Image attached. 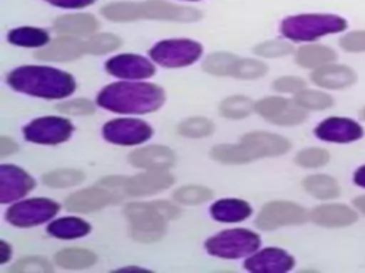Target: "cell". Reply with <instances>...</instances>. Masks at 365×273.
Here are the masks:
<instances>
[{
    "label": "cell",
    "instance_id": "5b68a950",
    "mask_svg": "<svg viewBox=\"0 0 365 273\" xmlns=\"http://www.w3.org/2000/svg\"><path fill=\"white\" fill-rule=\"evenodd\" d=\"M344 18L332 14H301L285 18L281 33L294 41H309L318 37L345 30Z\"/></svg>",
    "mask_w": 365,
    "mask_h": 273
},
{
    "label": "cell",
    "instance_id": "e575fe53",
    "mask_svg": "<svg viewBox=\"0 0 365 273\" xmlns=\"http://www.w3.org/2000/svg\"><path fill=\"white\" fill-rule=\"evenodd\" d=\"M174 199L182 205H198L212 198V191L201 185L181 186L174 192Z\"/></svg>",
    "mask_w": 365,
    "mask_h": 273
},
{
    "label": "cell",
    "instance_id": "277c9868",
    "mask_svg": "<svg viewBox=\"0 0 365 273\" xmlns=\"http://www.w3.org/2000/svg\"><path fill=\"white\" fill-rule=\"evenodd\" d=\"M124 213L130 222L133 239L141 243H153L164 236L167 222L175 219L180 209L165 200L133 202L124 208Z\"/></svg>",
    "mask_w": 365,
    "mask_h": 273
},
{
    "label": "cell",
    "instance_id": "60d3db41",
    "mask_svg": "<svg viewBox=\"0 0 365 273\" xmlns=\"http://www.w3.org/2000/svg\"><path fill=\"white\" fill-rule=\"evenodd\" d=\"M329 161V154L321 148H307L297 154L295 162L304 168H318Z\"/></svg>",
    "mask_w": 365,
    "mask_h": 273
},
{
    "label": "cell",
    "instance_id": "7dc6e473",
    "mask_svg": "<svg viewBox=\"0 0 365 273\" xmlns=\"http://www.w3.org/2000/svg\"><path fill=\"white\" fill-rule=\"evenodd\" d=\"M16 151H17V144L13 139L7 138V136H1V139H0V155L4 158V156H7V155H10Z\"/></svg>",
    "mask_w": 365,
    "mask_h": 273
},
{
    "label": "cell",
    "instance_id": "b9f144b4",
    "mask_svg": "<svg viewBox=\"0 0 365 273\" xmlns=\"http://www.w3.org/2000/svg\"><path fill=\"white\" fill-rule=\"evenodd\" d=\"M292 51V47L285 43V41H279V40H271V41H265L261 43L258 46H255L254 53L259 57H267V58H272V57H282L287 55Z\"/></svg>",
    "mask_w": 365,
    "mask_h": 273
},
{
    "label": "cell",
    "instance_id": "f1b7e54d",
    "mask_svg": "<svg viewBox=\"0 0 365 273\" xmlns=\"http://www.w3.org/2000/svg\"><path fill=\"white\" fill-rule=\"evenodd\" d=\"M304 189L318 199H332L339 195L338 182L329 175H309L302 182Z\"/></svg>",
    "mask_w": 365,
    "mask_h": 273
},
{
    "label": "cell",
    "instance_id": "f35d334b",
    "mask_svg": "<svg viewBox=\"0 0 365 273\" xmlns=\"http://www.w3.org/2000/svg\"><path fill=\"white\" fill-rule=\"evenodd\" d=\"M121 46L120 37L104 33V34H94L88 40L84 41V50L90 54H106L110 53Z\"/></svg>",
    "mask_w": 365,
    "mask_h": 273
},
{
    "label": "cell",
    "instance_id": "f6af8a7d",
    "mask_svg": "<svg viewBox=\"0 0 365 273\" xmlns=\"http://www.w3.org/2000/svg\"><path fill=\"white\" fill-rule=\"evenodd\" d=\"M339 44L346 51H365V31H352L344 36Z\"/></svg>",
    "mask_w": 365,
    "mask_h": 273
},
{
    "label": "cell",
    "instance_id": "e0dca14e",
    "mask_svg": "<svg viewBox=\"0 0 365 273\" xmlns=\"http://www.w3.org/2000/svg\"><path fill=\"white\" fill-rule=\"evenodd\" d=\"M34 188V179L14 165L0 166V202L7 203L24 196Z\"/></svg>",
    "mask_w": 365,
    "mask_h": 273
},
{
    "label": "cell",
    "instance_id": "7bdbcfd3",
    "mask_svg": "<svg viewBox=\"0 0 365 273\" xmlns=\"http://www.w3.org/2000/svg\"><path fill=\"white\" fill-rule=\"evenodd\" d=\"M57 109L70 115H88L94 112V104L87 98H77L58 104Z\"/></svg>",
    "mask_w": 365,
    "mask_h": 273
},
{
    "label": "cell",
    "instance_id": "3957f363",
    "mask_svg": "<svg viewBox=\"0 0 365 273\" xmlns=\"http://www.w3.org/2000/svg\"><path fill=\"white\" fill-rule=\"evenodd\" d=\"M106 18L113 21H133L138 18H154L167 21L190 23L201 17L200 11L192 7L178 6L163 0H147L140 3L123 1L110 3L101 9Z\"/></svg>",
    "mask_w": 365,
    "mask_h": 273
},
{
    "label": "cell",
    "instance_id": "74e56055",
    "mask_svg": "<svg viewBox=\"0 0 365 273\" xmlns=\"http://www.w3.org/2000/svg\"><path fill=\"white\" fill-rule=\"evenodd\" d=\"M304 109H325L332 105V97L322 91L302 90L297 92L294 100Z\"/></svg>",
    "mask_w": 365,
    "mask_h": 273
},
{
    "label": "cell",
    "instance_id": "f546056e",
    "mask_svg": "<svg viewBox=\"0 0 365 273\" xmlns=\"http://www.w3.org/2000/svg\"><path fill=\"white\" fill-rule=\"evenodd\" d=\"M7 40L19 47H43L48 43V33L37 27H19L9 33Z\"/></svg>",
    "mask_w": 365,
    "mask_h": 273
},
{
    "label": "cell",
    "instance_id": "cb8c5ba5",
    "mask_svg": "<svg viewBox=\"0 0 365 273\" xmlns=\"http://www.w3.org/2000/svg\"><path fill=\"white\" fill-rule=\"evenodd\" d=\"M211 216L224 223H235L247 219L252 209L251 206L241 199H220L217 200L211 209Z\"/></svg>",
    "mask_w": 365,
    "mask_h": 273
},
{
    "label": "cell",
    "instance_id": "8fae6325",
    "mask_svg": "<svg viewBox=\"0 0 365 273\" xmlns=\"http://www.w3.org/2000/svg\"><path fill=\"white\" fill-rule=\"evenodd\" d=\"M153 134L151 127L137 118H117L103 127V136L115 145H138Z\"/></svg>",
    "mask_w": 365,
    "mask_h": 273
},
{
    "label": "cell",
    "instance_id": "6da1fadb",
    "mask_svg": "<svg viewBox=\"0 0 365 273\" xmlns=\"http://www.w3.org/2000/svg\"><path fill=\"white\" fill-rule=\"evenodd\" d=\"M165 100L161 87L150 82L120 81L104 87L97 104L118 114H147L158 109Z\"/></svg>",
    "mask_w": 365,
    "mask_h": 273
},
{
    "label": "cell",
    "instance_id": "836d02e7",
    "mask_svg": "<svg viewBox=\"0 0 365 273\" xmlns=\"http://www.w3.org/2000/svg\"><path fill=\"white\" fill-rule=\"evenodd\" d=\"M84 181V173L77 169H57L46 173L43 182L50 188H70Z\"/></svg>",
    "mask_w": 365,
    "mask_h": 273
},
{
    "label": "cell",
    "instance_id": "816d5d0a",
    "mask_svg": "<svg viewBox=\"0 0 365 273\" xmlns=\"http://www.w3.org/2000/svg\"><path fill=\"white\" fill-rule=\"evenodd\" d=\"M362 117H364V118H365V108H364V109H362Z\"/></svg>",
    "mask_w": 365,
    "mask_h": 273
},
{
    "label": "cell",
    "instance_id": "484cf974",
    "mask_svg": "<svg viewBox=\"0 0 365 273\" xmlns=\"http://www.w3.org/2000/svg\"><path fill=\"white\" fill-rule=\"evenodd\" d=\"M90 230H91V226L86 220L74 216L56 219L47 226V232L51 236L57 239H64V240L86 236Z\"/></svg>",
    "mask_w": 365,
    "mask_h": 273
},
{
    "label": "cell",
    "instance_id": "7a4b0ae2",
    "mask_svg": "<svg viewBox=\"0 0 365 273\" xmlns=\"http://www.w3.org/2000/svg\"><path fill=\"white\" fill-rule=\"evenodd\" d=\"M7 82L19 92L41 98H66L76 90L71 74L44 65H23L13 70Z\"/></svg>",
    "mask_w": 365,
    "mask_h": 273
},
{
    "label": "cell",
    "instance_id": "ffe728a7",
    "mask_svg": "<svg viewBox=\"0 0 365 273\" xmlns=\"http://www.w3.org/2000/svg\"><path fill=\"white\" fill-rule=\"evenodd\" d=\"M128 161L135 168H143L147 171H165L175 162V155L164 145H150L133 151L128 155Z\"/></svg>",
    "mask_w": 365,
    "mask_h": 273
},
{
    "label": "cell",
    "instance_id": "ab89813d",
    "mask_svg": "<svg viewBox=\"0 0 365 273\" xmlns=\"http://www.w3.org/2000/svg\"><path fill=\"white\" fill-rule=\"evenodd\" d=\"M10 272H14V273H33V272L50 273V272H53V267H51L50 262L44 257L27 256V257L17 260L10 267Z\"/></svg>",
    "mask_w": 365,
    "mask_h": 273
},
{
    "label": "cell",
    "instance_id": "ac0fdd59",
    "mask_svg": "<svg viewBox=\"0 0 365 273\" xmlns=\"http://www.w3.org/2000/svg\"><path fill=\"white\" fill-rule=\"evenodd\" d=\"M174 176L167 171H147L137 173L125 181V193L128 196H147L170 188Z\"/></svg>",
    "mask_w": 365,
    "mask_h": 273
},
{
    "label": "cell",
    "instance_id": "ee69618b",
    "mask_svg": "<svg viewBox=\"0 0 365 273\" xmlns=\"http://www.w3.org/2000/svg\"><path fill=\"white\" fill-rule=\"evenodd\" d=\"M274 90L278 92H299L305 88V81L299 77H292V75H287V77H279L274 81L272 84Z\"/></svg>",
    "mask_w": 365,
    "mask_h": 273
},
{
    "label": "cell",
    "instance_id": "d6a6232c",
    "mask_svg": "<svg viewBox=\"0 0 365 273\" xmlns=\"http://www.w3.org/2000/svg\"><path fill=\"white\" fill-rule=\"evenodd\" d=\"M237 60L238 57L231 53H224V51L212 53L205 58L202 68L204 71L212 75H231V71Z\"/></svg>",
    "mask_w": 365,
    "mask_h": 273
},
{
    "label": "cell",
    "instance_id": "4fadbf2b",
    "mask_svg": "<svg viewBox=\"0 0 365 273\" xmlns=\"http://www.w3.org/2000/svg\"><path fill=\"white\" fill-rule=\"evenodd\" d=\"M121 199L123 198L120 195H117L111 189L98 183L97 186L86 188V189L71 193L66 199V208L71 212L86 213V212H93V210L101 209L110 203L120 202Z\"/></svg>",
    "mask_w": 365,
    "mask_h": 273
},
{
    "label": "cell",
    "instance_id": "30bf717a",
    "mask_svg": "<svg viewBox=\"0 0 365 273\" xmlns=\"http://www.w3.org/2000/svg\"><path fill=\"white\" fill-rule=\"evenodd\" d=\"M307 212L304 208L288 200H274L267 203L257 216V226L262 230H274L287 225L305 222Z\"/></svg>",
    "mask_w": 365,
    "mask_h": 273
},
{
    "label": "cell",
    "instance_id": "1f68e13d",
    "mask_svg": "<svg viewBox=\"0 0 365 273\" xmlns=\"http://www.w3.org/2000/svg\"><path fill=\"white\" fill-rule=\"evenodd\" d=\"M254 108L255 107H254L252 101L244 95L228 97L220 104L221 115L225 118H232V119H240V118L248 117Z\"/></svg>",
    "mask_w": 365,
    "mask_h": 273
},
{
    "label": "cell",
    "instance_id": "7402d4cb",
    "mask_svg": "<svg viewBox=\"0 0 365 273\" xmlns=\"http://www.w3.org/2000/svg\"><path fill=\"white\" fill-rule=\"evenodd\" d=\"M311 80L322 88L338 90L351 85L355 81V73L346 65L325 64L311 74Z\"/></svg>",
    "mask_w": 365,
    "mask_h": 273
},
{
    "label": "cell",
    "instance_id": "83f0119b",
    "mask_svg": "<svg viewBox=\"0 0 365 273\" xmlns=\"http://www.w3.org/2000/svg\"><path fill=\"white\" fill-rule=\"evenodd\" d=\"M54 260L57 266L63 269H86L90 267L96 263L97 256L87 249L81 247H70V249H63L60 250L56 256Z\"/></svg>",
    "mask_w": 365,
    "mask_h": 273
},
{
    "label": "cell",
    "instance_id": "8992f818",
    "mask_svg": "<svg viewBox=\"0 0 365 273\" xmlns=\"http://www.w3.org/2000/svg\"><path fill=\"white\" fill-rule=\"evenodd\" d=\"M259 247V236L247 229H228L211 236L205 242L210 255L222 259H240Z\"/></svg>",
    "mask_w": 365,
    "mask_h": 273
},
{
    "label": "cell",
    "instance_id": "ba28073f",
    "mask_svg": "<svg viewBox=\"0 0 365 273\" xmlns=\"http://www.w3.org/2000/svg\"><path fill=\"white\" fill-rule=\"evenodd\" d=\"M60 206L47 198H33L11 205L6 212V219L14 226L30 228L51 219Z\"/></svg>",
    "mask_w": 365,
    "mask_h": 273
},
{
    "label": "cell",
    "instance_id": "f907efd6",
    "mask_svg": "<svg viewBox=\"0 0 365 273\" xmlns=\"http://www.w3.org/2000/svg\"><path fill=\"white\" fill-rule=\"evenodd\" d=\"M354 205H355L362 213H365V196H359V198L354 199Z\"/></svg>",
    "mask_w": 365,
    "mask_h": 273
},
{
    "label": "cell",
    "instance_id": "44dd1931",
    "mask_svg": "<svg viewBox=\"0 0 365 273\" xmlns=\"http://www.w3.org/2000/svg\"><path fill=\"white\" fill-rule=\"evenodd\" d=\"M84 53V41L74 36H64L40 48L36 53V57L43 61H73Z\"/></svg>",
    "mask_w": 365,
    "mask_h": 273
},
{
    "label": "cell",
    "instance_id": "d590c367",
    "mask_svg": "<svg viewBox=\"0 0 365 273\" xmlns=\"http://www.w3.org/2000/svg\"><path fill=\"white\" fill-rule=\"evenodd\" d=\"M267 65L255 58H240L237 60L231 77L240 78V80H255L262 77L267 73Z\"/></svg>",
    "mask_w": 365,
    "mask_h": 273
},
{
    "label": "cell",
    "instance_id": "4dcf8cb0",
    "mask_svg": "<svg viewBox=\"0 0 365 273\" xmlns=\"http://www.w3.org/2000/svg\"><path fill=\"white\" fill-rule=\"evenodd\" d=\"M211 156L222 164L230 165H238V164H247L251 161L248 152L245 148L240 144H222L217 145L211 149Z\"/></svg>",
    "mask_w": 365,
    "mask_h": 273
},
{
    "label": "cell",
    "instance_id": "603a6c76",
    "mask_svg": "<svg viewBox=\"0 0 365 273\" xmlns=\"http://www.w3.org/2000/svg\"><path fill=\"white\" fill-rule=\"evenodd\" d=\"M311 219L325 228L348 226L356 220V213L345 205H321L311 212Z\"/></svg>",
    "mask_w": 365,
    "mask_h": 273
},
{
    "label": "cell",
    "instance_id": "c3c4849f",
    "mask_svg": "<svg viewBox=\"0 0 365 273\" xmlns=\"http://www.w3.org/2000/svg\"><path fill=\"white\" fill-rule=\"evenodd\" d=\"M10 256H11V247H10V245H9L6 240H1V242H0V263H1V264L7 263L9 259H10Z\"/></svg>",
    "mask_w": 365,
    "mask_h": 273
},
{
    "label": "cell",
    "instance_id": "4316f807",
    "mask_svg": "<svg viewBox=\"0 0 365 273\" xmlns=\"http://www.w3.org/2000/svg\"><path fill=\"white\" fill-rule=\"evenodd\" d=\"M336 57L335 51L329 47L321 44L302 46L295 55V60L299 65L305 68H318L325 64H329Z\"/></svg>",
    "mask_w": 365,
    "mask_h": 273
},
{
    "label": "cell",
    "instance_id": "8d00e7d4",
    "mask_svg": "<svg viewBox=\"0 0 365 273\" xmlns=\"http://www.w3.org/2000/svg\"><path fill=\"white\" fill-rule=\"evenodd\" d=\"M212 131L214 124L204 117L187 118L178 125V132L187 138H204L211 135Z\"/></svg>",
    "mask_w": 365,
    "mask_h": 273
},
{
    "label": "cell",
    "instance_id": "5bb4252c",
    "mask_svg": "<svg viewBox=\"0 0 365 273\" xmlns=\"http://www.w3.org/2000/svg\"><path fill=\"white\" fill-rule=\"evenodd\" d=\"M241 145L248 152L251 161L262 156H278L289 151L291 144L281 135L255 131L242 136Z\"/></svg>",
    "mask_w": 365,
    "mask_h": 273
},
{
    "label": "cell",
    "instance_id": "d6986e66",
    "mask_svg": "<svg viewBox=\"0 0 365 273\" xmlns=\"http://www.w3.org/2000/svg\"><path fill=\"white\" fill-rule=\"evenodd\" d=\"M315 135L328 142H351L362 136V128L349 118L331 117L315 128Z\"/></svg>",
    "mask_w": 365,
    "mask_h": 273
},
{
    "label": "cell",
    "instance_id": "52a82bcc",
    "mask_svg": "<svg viewBox=\"0 0 365 273\" xmlns=\"http://www.w3.org/2000/svg\"><path fill=\"white\" fill-rule=\"evenodd\" d=\"M202 47L200 43L188 38L164 40L150 50V57L163 67L177 68L192 64L200 58Z\"/></svg>",
    "mask_w": 365,
    "mask_h": 273
},
{
    "label": "cell",
    "instance_id": "9c48e42d",
    "mask_svg": "<svg viewBox=\"0 0 365 273\" xmlns=\"http://www.w3.org/2000/svg\"><path fill=\"white\" fill-rule=\"evenodd\" d=\"M71 132V122L61 117H40L33 119L23 129L27 141L47 145H56L67 141Z\"/></svg>",
    "mask_w": 365,
    "mask_h": 273
},
{
    "label": "cell",
    "instance_id": "bcb514c9",
    "mask_svg": "<svg viewBox=\"0 0 365 273\" xmlns=\"http://www.w3.org/2000/svg\"><path fill=\"white\" fill-rule=\"evenodd\" d=\"M46 1L64 9H81L94 3V0H46Z\"/></svg>",
    "mask_w": 365,
    "mask_h": 273
},
{
    "label": "cell",
    "instance_id": "681fc988",
    "mask_svg": "<svg viewBox=\"0 0 365 273\" xmlns=\"http://www.w3.org/2000/svg\"><path fill=\"white\" fill-rule=\"evenodd\" d=\"M354 181H355V183H356V185H359V186L365 188V165H364V166H361V168L355 172V175H354Z\"/></svg>",
    "mask_w": 365,
    "mask_h": 273
},
{
    "label": "cell",
    "instance_id": "2e32d148",
    "mask_svg": "<svg viewBox=\"0 0 365 273\" xmlns=\"http://www.w3.org/2000/svg\"><path fill=\"white\" fill-rule=\"evenodd\" d=\"M292 266V256L279 247H267L254 252L244 263V267L252 273H284L291 270Z\"/></svg>",
    "mask_w": 365,
    "mask_h": 273
},
{
    "label": "cell",
    "instance_id": "9a60e30c",
    "mask_svg": "<svg viewBox=\"0 0 365 273\" xmlns=\"http://www.w3.org/2000/svg\"><path fill=\"white\" fill-rule=\"evenodd\" d=\"M106 68L111 75L124 80L148 78L155 71L153 63L148 58L137 54H118L111 57L106 63Z\"/></svg>",
    "mask_w": 365,
    "mask_h": 273
},
{
    "label": "cell",
    "instance_id": "7c38bea8",
    "mask_svg": "<svg viewBox=\"0 0 365 273\" xmlns=\"http://www.w3.org/2000/svg\"><path fill=\"white\" fill-rule=\"evenodd\" d=\"M255 111L277 125H297L307 118L302 107L282 97H267L255 104Z\"/></svg>",
    "mask_w": 365,
    "mask_h": 273
},
{
    "label": "cell",
    "instance_id": "d4e9b609",
    "mask_svg": "<svg viewBox=\"0 0 365 273\" xmlns=\"http://www.w3.org/2000/svg\"><path fill=\"white\" fill-rule=\"evenodd\" d=\"M98 21L91 14H64L56 18L54 28L61 34L86 36L97 30Z\"/></svg>",
    "mask_w": 365,
    "mask_h": 273
}]
</instances>
